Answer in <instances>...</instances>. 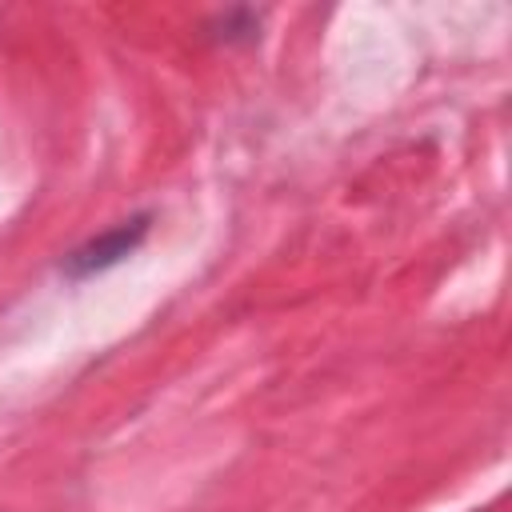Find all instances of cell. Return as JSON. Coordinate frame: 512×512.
Returning <instances> with one entry per match:
<instances>
[{
    "label": "cell",
    "instance_id": "cell-1",
    "mask_svg": "<svg viewBox=\"0 0 512 512\" xmlns=\"http://www.w3.org/2000/svg\"><path fill=\"white\" fill-rule=\"evenodd\" d=\"M140 228H144V224H136L132 232H128V228H116L112 236H104V240H92V244H88L84 252H76V256H72L76 272H92V268H104V264H112V260L128 256V248L136 244Z\"/></svg>",
    "mask_w": 512,
    "mask_h": 512
}]
</instances>
